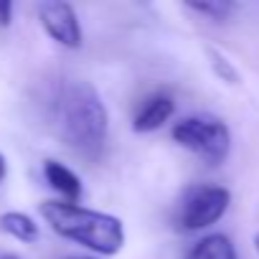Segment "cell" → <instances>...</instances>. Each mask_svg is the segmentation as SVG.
Here are the masks:
<instances>
[{
    "instance_id": "6da1fadb",
    "label": "cell",
    "mask_w": 259,
    "mask_h": 259,
    "mask_svg": "<svg viewBox=\"0 0 259 259\" xmlns=\"http://www.w3.org/2000/svg\"><path fill=\"white\" fill-rule=\"evenodd\" d=\"M56 124L61 140L87 160L104 153L109 138V112L89 81H69L56 99Z\"/></svg>"
},
{
    "instance_id": "8992f818",
    "label": "cell",
    "mask_w": 259,
    "mask_h": 259,
    "mask_svg": "<svg viewBox=\"0 0 259 259\" xmlns=\"http://www.w3.org/2000/svg\"><path fill=\"white\" fill-rule=\"evenodd\" d=\"M173 112H176V102L170 94L158 92V94L148 97L133 117V133H138V135L155 133V130H160L173 117Z\"/></svg>"
},
{
    "instance_id": "7c38bea8",
    "label": "cell",
    "mask_w": 259,
    "mask_h": 259,
    "mask_svg": "<svg viewBox=\"0 0 259 259\" xmlns=\"http://www.w3.org/2000/svg\"><path fill=\"white\" fill-rule=\"evenodd\" d=\"M11 23H13V3L0 0V28H8Z\"/></svg>"
},
{
    "instance_id": "7a4b0ae2",
    "label": "cell",
    "mask_w": 259,
    "mask_h": 259,
    "mask_svg": "<svg viewBox=\"0 0 259 259\" xmlns=\"http://www.w3.org/2000/svg\"><path fill=\"white\" fill-rule=\"evenodd\" d=\"M38 211L59 236L81 244L102 256H114L124 246V224L112 213L94 211L69 201H44Z\"/></svg>"
},
{
    "instance_id": "9c48e42d",
    "label": "cell",
    "mask_w": 259,
    "mask_h": 259,
    "mask_svg": "<svg viewBox=\"0 0 259 259\" xmlns=\"http://www.w3.org/2000/svg\"><path fill=\"white\" fill-rule=\"evenodd\" d=\"M0 231L13 236V239H18V241H23V244H33L41 236L38 224L28 213H23V211H6V213H0Z\"/></svg>"
},
{
    "instance_id": "52a82bcc",
    "label": "cell",
    "mask_w": 259,
    "mask_h": 259,
    "mask_svg": "<svg viewBox=\"0 0 259 259\" xmlns=\"http://www.w3.org/2000/svg\"><path fill=\"white\" fill-rule=\"evenodd\" d=\"M44 178L46 183L61 196V201H69V203H76L84 193V186H81V178L64 163L59 160H44Z\"/></svg>"
},
{
    "instance_id": "3957f363",
    "label": "cell",
    "mask_w": 259,
    "mask_h": 259,
    "mask_svg": "<svg viewBox=\"0 0 259 259\" xmlns=\"http://www.w3.org/2000/svg\"><path fill=\"white\" fill-rule=\"evenodd\" d=\"M170 135L183 150L193 153L196 158H201L211 168L226 163V158L231 153V130H229V124L221 117L208 114V112L188 114V117L178 119Z\"/></svg>"
},
{
    "instance_id": "2e32d148",
    "label": "cell",
    "mask_w": 259,
    "mask_h": 259,
    "mask_svg": "<svg viewBox=\"0 0 259 259\" xmlns=\"http://www.w3.org/2000/svg\"><path fill=\"white\" fill-rule=\"evenodd\" d=\"M66 259H94V256H66Z\"/></svg>"
},
{
    "instance_id": "ba28073f",
    "label": "cell",
    "mask_w": 259,
    "mask_h": 259,
    "mask_svg": "<svg viewBox=\"0 0 259 259\" xmlns=\"http://www.w3.org/2000/svg\"><path fill=\"white\" fill-rule=\"evenodd\" d=\"M183 259H239L236 256V246L226 234H208L203 239H198Z\"/></svg>"
},
{
    "instance_id": "9a60e30c",
    "label": "cell",
    "mask_w": 259,
    "mask_h": 259,
    "mask_svg": "<svg viewBox=\"0 0 259 259\" xmlns=\"http://www.w3.org/2000/svg\"><path fill=\"white\" fill-rule=\"evenodd\" d=\"M254 249H256V254H259V234L254 236Z\"/></svg>"
},
{
    "instance_id": "5bb4252c",
    "label": "cell",
    "mask_w": 259,
    "mask_h": 259,
    "mask_svg": "<svg viewBox=\"0 0 259 259\" xmlns=\"http://www.w3.org/2000/svg\"><path fill=\"white\" fill-rule=\"evenodd\" d=\"M0 259H21L18 254H11V251H0Z\"/></svg>"
},
{
    "instance_id": "277c9868",
    "label": "cell",
    "mask_w": 259,
    "mask_h": 259,
    "mask_svg": "<svg viewBox=\"0 0 259 259\" xmlns=\"http://www.w3.org/2000/svg\"><path fill=\"white\" fill-rule=\"evenodd\" d=\"M231 206V191L216 183L188 186L176 206L173 224L181 231H201L213 226Z\"/></svg>"
},
{
    "instance_id": "5b68a950",
    "label": "cell",
    "mask_w": 259,
    "mask_h": 259,
    "mask_svg": "<svg viewBox=\"0 0 259 259\" xmlns=\"http://www.w3.org/2000/svg\"><path fill=\"white\" fill-rule=\"evenodd\" d=\"M36 13L49 38H54L64 49H81L84 33L74 6L64 3V0H46V3H38Z\"/></svg>"
},
{
    "instance_id": "30bf717a",
    "label": "cell",
    "mask_w": 259,
    "mask_h": 259,
    "mask_svg": "<svg viewBox=\"0 0 259 259\" xmlns=\"http://www.w3.org/2000/svg\"><path fill=\"white\" fill-rule=\"evenodd\" d=\"M186 8L198 13V16H203V18H208V21H213V23L229 21V16L236 11V6L229 3V0H201V3L191 0V3H186Z\"/></svg>"
},
{
    "instance_id": "8fae6325",
    "label": "cell",
    "mask_w": 259,
    "mask_h": 259,
    "mask_svg": "<svg viewBox=\"0 0 259 259\" xmlns=\"http://www.w3.org/2000/svg\"><path fill=\"white\" fill-rule=\"evenodd\" d=\"M208 64H211V71L216 74V79H221L224 84H231V87H236L239 81H241V74L236 71V66L221 54V51H208Z\"/></svg>"
},
{
    "instance_id": "4fadbf2b",
    "label": "cell",
    "mask_w": 259,
    "mask_h": 259,
    "mask_svg": "<svg viewBox=\"0 0 259 259\" xmlns=\"http://www.w3.org/2000/svg\"><path fill=\"white\" fill-rule=\"evenodd\" d=\"M8 176V163H6V158H3V153H0V181H3Z\"/></svg>"
}]
</instances>
